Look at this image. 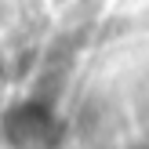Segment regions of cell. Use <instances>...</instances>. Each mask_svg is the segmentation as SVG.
<instances>
[{
	"label": "cell",
	"instance_id": "cell-1",
	"mask_svg": "<svg viewBox=\"0 0 149 149\" xmlns=\"http://www.w3.org/2000/svg\"><path fill=\"white\" fill-rule=\"evenodd\" d=\"M4 138L11 149H51L58 138V124L47 106L40 102H22L7 109L4 116Z\"/></svg>",
	"mask_w": 149,
	"mask_h": 149
},
{
	"label": "cell",
	"instance_id": "cell-2",
	"mask_svg": "<svg viewBox=\"0 0 149 149\" xmlns=\"http://www.w3.org/2000/svg\"><path fill=\"white\" fill-rule=\"evenodd\" d=\"M0 77H4V62H0Z\"/></svg>",
	"mask_w": 149,
	"mask_h": 149
}]
</instances>
